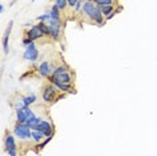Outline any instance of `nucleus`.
<instances>
[{
	"label": "nucleus",
	"mask_w": 157,
	"mask_h": 156,
	"mask_svg": "<svg viewBox=\"0 0 157 156\" xmlns=\"http://www.w3.org/2000/svg\"><path fill=\"white\" fill-rule=\"evenodd\" d=\"M51 71H52V66L50 62L47 61H43L39 63L38 66V73L42 75V77H50L51 75Z\"/></svg>",
	"instance_id": "10"
},
{
	"label": "nucleus",
	"mask_w": 157,
	"mask_h": 156,
	"mask_svg": "<svg viewBox=\"0 0 157 156\" xmlns=\"http://www.w3.org/2000/svg\"><path fill=\"white\" fill-rule=\"evenodd\" d=\"M12 27H14V20H11L7 26V30L3 35V51L4 54H8V41H9V35H11Z\"/></svg>",
	"instance_id": "11"
},
{
	"label": "nucleus",
	"mask_w": 157,
	"mask_h": 156,
	"mask_svg": "<svg viewBox=\"0 0 157 156\" xmlns=\"http://www.w3.org/2000/svg\"><path fill=\"white\" fill-rule=\"evenodd\" d=\"M26 36L30 38L32 42L38 41V39H41V38H43V32L41 31V28L38 27V24H35V26H32L30 30H27L26 31Z\"/></svg>",
	"instance_id": "8"
},
{
	"label": "nucleus",
	"mask_w": 157,
	"mask_h": 156,
	"mask_svg": "<svg viewBox=\"0 0 157 156\" xmlns=\"http://www.w3.org/2000/svg\"><path fill=\"white\" fill-rule=\"evenodd\" d=\"M15 114H16V120L19 124H26L27 122V114L24 108H16L15 109Z\"/></svg>",
	"instance_id": "13"
},
{
	"label": "nucleus",
	"mask_w": 157,
	"mask_h": 156,
	"mask_svg": "<svg viewBox=\"0 0 157 156\" xmlns=\"http://www.w3.org/2000/svg\"><path fill=\"white\" fill-rule=\"evenodd\" d=\"M78 1L79 0H67V4H69V7H71V8H75Z\"/></svg>",
	"instance_id": "24"
},
{
	"label": "nucleus",
	"mask_w": 157,
	"mask_h": 156,
	"mask_svg": "<svg viewBox=\"0 0 157 156\" xmlns=\"http://www.w3.org/2000/svg\"><path fill=\"white\" fill-rule=\"evenodd\" d=\"M66 71H67V67L64 66V65H59V66H56L55 69L52 70V74H51V75H54V77H56V75L62 74V73H66Z\"/></svg>",
	"instance_id": "19"
},
{
	"label": "nucleus",
	"mask_w": 157,
	"mask_h": 156,
	"mask_svg": "<svg viewBox=\"0 0 157 156\" xmlns=\"http://www.w3.org/2000/svg\"><path fill=\"white\" fill-rule=\"evenodd\" d=\"M14 135L20 140H28L32 137V129L27 124H19L17 122L14 127Z\"/></svg>",
	"instance_id": "2"
},
{
	"label": "nucleus",
	"mask_w": 157,
	"mask_h": 156,
	"mask_svg": "<svg viewBox=\"0 0 157 156\" xmlns=\"http://www.w3.org/2000/svg\"><path fill=\"white\" fill-rule=\"evenodd\" d=\"M48 81L52 82V81H58V82H62V84H71V81H73V75H71V73L67 70L66 73H62V74L56 75V77H54V75H50L48 77Z\"/></svg>",
	"instance_id": "7"
},
{
	"label": "nucleus",
	"mask_w": 157,
	"mask_h": 156,
	"mask_svg": "<svg viewBox=\"0 0 157 156\" xmlns=\"http://www.w3.org/2000/svg\"><path fill=\"white\" fill-rule=\"evenodd\" d=\"M82 14H83L87 19H90L91 22L98 24V26H103L105 20H106L105 16L102 15L99 7L97 6L94 1H91V0H85L83 7H82Z\"/></svg>",
	"instance_id": "1"
},
{
	"label": "nucleus",
	"mask_w": 157,
	"mask_h": 156,
	"mask_svg": "<svg viewBox=\"0 0 157 156\" xmlns=\"http://www.w3.org/2000/svg\"><path fill=\"white\" fill-rule=\"evenodd\" d=\"M23 57H24V59H27L28 62H35V61H38V58H39V51H38V49H36V46H35V43H31L30 46L26 47Z\"/></svg>",
	"instance_id": "3"
},
{
	"label": "nucleus",
	"mask_w": 157,
	"mask_h": 156,
	"mask_svg": "<svg viewBox=\"0 0 157 156\" xmlns=\"http://www.w3.org/2000/svg\"><path fill=\"white\" fill-rule=\"evenodd\" d=\"M15 1H16V0H12L11 3H9V6H14V4H15Z\"/></svg>",
	"instance_id": "28"
},
{
	"label": "nucleus",
	"mask_w": 157,
	"mask_h": 156,
	"mask_svg": "<svg viewBox=\"0 0 157 156\" xmlns=\"http://www.w3.org/2000/svg\"><path fill=\"white\" fill-rule=\"evenodd\" d=\"M91 1H94V3H96V1H97V0H91Z\"/></svg>",
	"instance_id": "29"
},
{
	"label": "nucleus",
	"mask_w": 157,
	"mask_h": 156,
	"mask_svg": "<svg viewBox=\"0 0 157 156\" xmlns=\"http://www.w3.org/2000/svg\"><path fill=\"white\" fill-rule=\"evenodd\" d=\"M31 1H32V3H34V1H35V0H31Z\"/></svg>",
	"instance_id": "30"
},
{
	"label": "nucleus",
	"mask_w": 157,
	"mask_h": 156,
	"mask_svg": "<svg viewBox=\"0 0 157 156\" xmlns=\"http://www.w3.org/2000/svg\"><path fill=\"white\" fill-rule=\"evenodd\" d=\"M48 27H50V36L52 39L58 41L61 36V28H62V22L58 20H50L48 22Z\"/></svg>",
	"instance_id": "5"
},
{
	"label": "nucleus",
	"mask_w": 157,
	"mask_h": 156,
	"mask_svg": "<svg viewBox=\"0 0 157 156\" xmlns=\"http://www.w3.org/2000/svg\"><path fill=\"white\" fill-rule=\"evenodd\" d=\"M116 0H97L96 4L98 7H105V6H114Z\"/></svg>",
	"instance_id": "21"
},
{
	"label": "nucleus",
	"mask_w": 157,
	"mask_h": 156,
	"mask_svg": "<svg viewBox=\"0 0 157 156\" xmlns=\"http://www.w3.org/2000/svg\"><path fill=\"white\" fill-rule=\"evenodd\" d=\"M117 14H118V9H116V11H113L110 15H109V16H106V17H105V19H106V20H110V19H113V17L116 16Z\"/></svg>",
	"instance_id": "26"
},
{
	"label": "nucleus",
	"mask_w": 157,
	"mask_h": 156,
	"mask_svg": "<svg viewBox=\"0 0 157 156\" xmlns=\"http://www.w3.org/2000/svg\"><path fill=\"white\" fill-rule=\"evenodd\" d=\"M31 43H34V42H32L31 41V39H30V38H24V39H23V46L24 47H27V46H30V44H31Z\"/></svg>",
	"instance_id": "25"
},
{
	"label": "nucleus",
	"mask_w": 157,
	"mask_h": 156,
	"mask_svg": "<svg viewBox=\"0 0 157 156\" xmlns=\"http://www.w3.org/2000/svg\"><path fill=\"white\" fill-rule=\"evenodd\" d=\"M51 140H52V136H50V137H47V139L44 140L43 143H41V144H38V149H43V148L46 147V145L48 144V143L51 141Z\"/></svg>",
	"instance_id": "22"
},
{
	"label": "nucleus",
	"mask_w": 157,
	"mask_h": 156,
	"mask_svg": "<svg viewBox=\"0 0 157 156\" xmlns=\"http://www.w3.org/2000/svg\"><path fill=\"white\" fill-rule=\"evenodd\" d=\"M50 84H52L58 90H61L62 93H74V90H73L74 87L71 84H62V82H58V81H52Z\"/></svg>",
	"instance_id": "12"
},
{
	"label": "nucleus",
	"mask_w": 157,
	"mask_h": 156,
	"mask_svg": "<svg viewBox=\"0 0 157 156\" xmlns=\"http://www.w3.org/2000/svg\"><path fill=\"white\" fill-rule=\"evenodd\" d=\"M36 129L41 130V132L43 133L46 137L54 136V132H52V127H51V124H50V121H47V120H42L41 124L36 127Z\"/></svg>",
	"instance_id": "9"
},
{
	"label": "nucleus",
	"mask_w": 157,
	"mask_h": 156,
	"mask_svg": "<svg viewBox=\"0 0 157 156\" xmlns=\"http://www.w3.org/2000/svg\"><path fill=\"white\" fill-rule=\"evenodd\" d=\"M38 27L41 28V31L43 32L44 36H50V27H48V23H44V22H39V23H38Z\"/></svg>",
	"instance_id": "17"
},
{
	"label": "nucleus",
	"mask_w": 157,
	"mask_h": 156,
	"mask_svg": "<svg viewBox=\"0 0 157 156\" xmlns=\"http://www.w3.org/2000/svg\"><path fill=\"white\" fill-rule=\"evenodd\" d=\"M44 137V135L41 132V130H38V129H32V139H34V141L35 143H41L42 141V139Z\"/></svg>",
	"instance_id": "16"
},
{
	"label": "nucleus",
	"mask_w": 157,
	"mask_h": 156,
	"mask_svg": "<svg viewBox=\"0 0 157 156\" xmlns=\"http://www.w3.org/2000/svg\"><path fill=\"white\" fill-rule=\"evenodd\" d=\"M83 3H85V0H79L78 3H77V6H75V12H79L82 9V7H83Z\"/></svg>",
	"instance_id": "23"
},
{
	"label": "nucleus",
	"mask_w": 157,
	"mask_h": 156,
	"mask_svg": "<svg viewBox=\"0 0 157 156\" xmlns=\"http://www.w3.org/2000/svg\"><path fill=\"white\" fill-rule=\"evenodd\" d=\"M0 14H4V4H0Z\"/></svg>",
	"instance_id": "27"
},
{
	"label": "nucleus",
	"mask_w": 157,
	"mask_h": 156,
	"mask_svg": "<svg viewBox=\"0 0 157 156\" xmlns=\"http://www.w3.org/2000/svg\"><path fill=\"white\" fill-rule=\"evenodd\" d=\"M99 9H101L102 15H103L105 17H106V16H109V15H110L113 11H116L114 6H105V7H99Z\"/></svg>",
	"instance_id": "18"
},
{
	"label": "nucleus",
	"mask_w": 157,
	"mask_h": 156,
	"mask_svg": "<svg viewBox=\"0 0 157 156\" xmlns=\"http://www.w3.org/2000/svg\"><path fill=\"white\" fill-rule=\"evenodd\" d=\"M51 16V20H58V22H62L61 19V9L55 6V4H52V7L50 8V11H47Z\"/></svg>",
	"instance_id": "14"
},
{
	"label": "nucleus",
	"mask_w": 157,
	"mask_h": 156,
	"mask_svg": "<svg viewBox=\"0 0 157 156\" xmlns=\"http://www.w3.org/2000/svg\"><path fill=\"white\" fill-rule=\"evenodd\" d=\"M42 98H43L44 102H52L56 98V87L52 84H48L47 86H44Z\"/></svg>",
	"instance_id": "4"
},
{
	"label": "nucleus",
	"mask_w": 157,
	"mask_h": 156,
	"mask_svg": "<svg viewBox=\"0 0 157 156\" xmlns=\"http://www.w3.org/2000/svg\"><path fill=\"white\" fill-rule=\"evenodd\" d=\"M54 4H55V6L58 7L61 11H64V9L69 7V4H67V0H55V1H54Z\"/></svg>",
	"instance_id": "20"
},
{
	"label": "nucleus",
	"mask_w": 157,
	"mask_h": 156,
	"mask_svg": "<svg viewBox=\"0 0 157 156\" xmlns=\"http://www.w3.org/2000/svg\"><path fill=\"white\" fill-rule=\"evenodd\" d=\"M22 100H23V102H24L26 106H30V105H32V104L36 102V95H35V94H28V95H26V97H22Z\"/></svg>",
	"instance_id": "15"
},
{
	"label": "nucleus",
	"mask_w": 157,
	"mask_h": 156,
	"mask_svg": "<svg viewBox=\"0 0 157 156\" xmlns=\"http://www.w3.org/2000/svg\"><path fill=\"white\" fill-rule=\"evenodd\" d=\"M4 145H6V149L8 152L9 156H17V151H16V143L12 135H7L6 140H4Z\"/></svg>",
	"instance_id": "6"
}]
</instances>
